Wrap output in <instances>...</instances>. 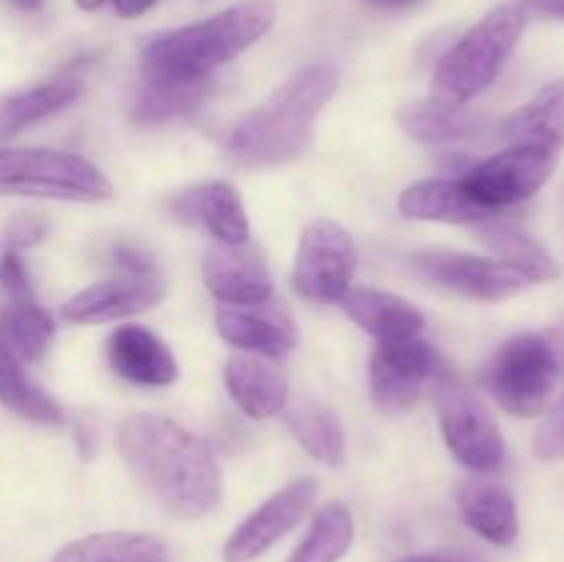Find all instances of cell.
I'll return each mask as SVG.
<instances>
[{
	"mask_svg": "<svg viewBox=\"0 0 564 562\" xmlns=\"http://www.w3.org/2000/svg\"><path fill=\"white\" fill-rule=\"evenodd\" d=\"M119 452L143 488L176 518H202L224 494L220 466L204 439L165 417L138 413L119 422Z\"/></svg>",
	"mask_w": 564,
	"mask_h": 562,
	"instance_id": "1",
	"label": "cell"
},
{
	"mask_svg": "<svg viewBox=\"0 0 564 562\" xmlns=\"http://www.w3.org/2000/svg\"><path fill=\"white\" fill-rule=\"evenodd\" d=\"M339 75L330 64H312L281 83L259 108L242 116L226 138V152L242 165H279L301 158L314 121L334 99Z\"/></svg>",
	"mask_w": 564,
	"mask_h": 562,
	"instance_id": "2",
	"label": "cell"
},
{
	"mask_svg": "<svg viewBox=\"0 0 564 562\" xmlns=\"http://www.w3.org/2000/svg\"><path fill=\"white\" fill-rule=\"evenodd\" d=\"M275 22L273 0H246L204 22L160 33L141 50L149 83H202L257 44Z\"/></svg>",
	"mask_w": 564,
	"mask_h": 562,
	"instance_id": "3",
	"label": "cell"
},
{
	"mask_svg": "<svg viewBox=\"0 0 564 562\" xmlns=\"http://www.w3.org/2000/svg\"><path fill=\"white\" fill-rule=\"evenodd\" d=\"M482 383L512 417L549 413L564 397V325L507 339L490 356Z\"/></svg>",
	"mask_w": 564,
	"mask_h": 562,
	"instance_id": "4",
	"label": "cell"
},
{
	"mask_svg": "<svg viewBox=\"0 0 564 562\" xmlns=\"http://www.w3.org/2000/svg\"><path fill=\"white\" fill-rule=\"evenodd\" d=\"M523 28H527L523 6L507 3L488 11L441 58L433 75L430 102L449 110H463V105L488 91L490 83L505 69L512 50L518 47Z\"/></svg>",
	"mask_w": 564,
	"mask_h": 562,
	"instance_id": "5",
	"label": "cell"
},
{
	"mask_svg": "<svg viewBox=\"0 0 564 562\" xmlns=\"http://www.w3.org/2000/svg\"><path fill=\"white\" fill-rule=\"evenodd\" d=\"M0 196L94 204L113 196V185L80 154L58 149H0Z\"/></svg>",
	"mask_w": 564,
	"mask_h": 562,
	"instance_id": "6",
	"label": "cell"
},
{
	"mask_svg": "<svg viewBox=\"0 0 564 562\" xmlns=\"http://www.w3.org/2000/svg\"><path fill=\"white\" fill-rule=\"evenodd\" d=\"M435 400L441 433L457 463L477 474L496 472L505 461V439L482 400L457 383L446 369L435 375Z\"/></svg>",
	"mask_w": 564,
	"mask_h": 562,
	"instance_id": "7",
	"label": "cell"
},
{
	"mask_svg": "<svg viewBox=\"0 0 564 562\" xmlns=\"http://www.w3.org/2000/svg\"><path fill=\"white\" fill-rule=\"evenodd\" d=\"M358 270V246L336 220H312L303 229L295 253L292 284L314 303H339L352 290Z\"/></svg>",
	"mask_w": 564,
	"mask_h": 562,
	"instance_id": "8",
	"label": "cell"
},
{
	"mask_svg": "<svg viewBox=\"0 0 564 562\" xmlns=\"http://www.w3.org/2000/svg\"><path fill=\"white\" fill-rule=\"evenodd\" d=\"M556 169V154L543 149L510 147L499 154H490L482 163L471 165L460 176V185L494 213L529 202Z\"/></svg>",
	"mask_w": 564,
	"mask_h": 562,
	"instance_id": "9",
	"label": "cell"
},
{
	"mask_svg": "<svg viewBox=\"0 0 564 562\" xmlns=\"http://www.w3.org/2000/svg\"><path fill=\"white\" fill-rule=\"evenodd\" d=\"M441 372V358L424 339L380 345L369 361V391L380 411L405 413L419 395Z\"/></svg>",
	"mask_w": 564,
	"mask_h": 562,
	"instance_id": "10",
	"label": "cell"
},
{
	"mask_svg": "<svg viewBox=\"0 0 564 562\" xmlns=\"http://www.w3.org/2000/svg\"><path fill=\"white\" fill-rule=\"evenodd\" d=\"M411 259L419 275L474 301H505L532 284L510 264L499 259L474 257V253L424 251Z\"/></svg>",
	"mask_w": 564,
	"mask_h": 562,
	"instance_id": "11",
	"label": "cell"
},
{
	"mask_svg": "<svg viewBox=\"0 0 564 562\" xmlns=\"http://www.w3.org/2000/svg\"><path fill=\"white\" fill-rule=\"evenodd\" d=\"M314 499H317V483L312 477L295 479L281 488L264 505H259L246 521L237 523L224 545V562H253L257 556H262L270 545L279 543L308 516Z\"/></svg>",
	"mask_w": 564,
	"mask_h": 562,
	"instance_id": "12",
	"label": "cell"
},
{
	"mask_svg": "<svg viewBox=\"0 0 564 562\" xmlns=\"http://www.w3.org/2000/svg\"><path fill=\"white\" fill-rule=\"evenodd\" d=\"M165 298V281L154 273H119L108 281L86 287L61 306V317L77 325L113 323L149 312Z\"/></svg>",
	"mask_w": 564,
	"mask_h": 562,
	"instance_id": "13",
	"label": "cell"
},
{
	"mask_svg": "<svg viewBox=\"0 0 564 562\" xmlns=\"http://www.w3.org/2000/svg\"><path fill=\"white\" fill-rule=\"evenodd\" d=\"M215 328L220 339L240 353L275 358L297 345L295 317L275 298L253 306H220L215 314Z\"/></svg>",
	"mask_w": 564,
	"mask_h": 562,
	"instance_id": "14",
	"label": "cell"
},
{
	"mask_svg": "<svg viewBox=\"0 0 564 562\" xmlns=\"http://www.w3.org/2000/svg\"><path fill=\"white\" fill-rule=\"evenodd\" d=\"M204 284L224 306H253L273 298V275L248 242L218 246L204 253Z\"/></svg>",
	"mask_w": 564,
	"mask_h": 562,
	"instance_id": "15",
	"label": "cell"
},
{
	"mask_svg": "<svg viewBox=\"0 0 564 562\" xmlns=\"http://www.w3.org/2000/svg\"><path fill=\"white\" fill-rule=\"evenodd\" d=\"M108 364L119 378L138 386H171L180 378V364L160 336L143 325H119L108 336Z\"/></svg>",
	"mask_w": 564,
	"mask_h": 562,
	"instance_id": "16",
	"label": "cell"
},
{
	"mask_svg": "<svg viewBox=\"0 0 564 562\" xmlns=\"http://www.w3.org/2000/svg\"><path fill=\"white\" fill-rule=\"evenodd\" d=\"M226 389L246 417L270 419L284 411L290 383L286 375L257 353H235L224 367Z\"/></svg>",
	"mask_w": 564,
	"mask_h": 562,
	"instance_id": "17",
	"label": "cell"
},
{
	"mask_svg": "<svg viewBox=\"0 0 564 562\" xmlns=\"http://www.w3.org/2000/svg\"><path fill=\"white\" fill-rule=\"evenodd\" d=\"M339 303L347 317L369 336H375L380 345L416 339L424 331V314L411 301L391 295V292L361 287V290L347 292Z\"/></svg>",
	"mask_w": 564,
	"mask_h": 562,
	"instance_id": "18",
	"label": "cell"
},
{
	"mask_svg": "<svg viewBox=\"0 0 564 562\" xmlns=\"http://www.w3.org/2000/svg\"><path fill=\"white\" fill-rule=\"evenodd\" d=\"M174 209L180 218L202 224L215 240L226 246H242L251 237L246 207L235 187L226 182H207V185L182 193L174 202Z\"/></svg>",
	"mask_w": 564,
	"mask_h": 562,
	"instance_id": "19",
	"label": "cell"
},
{
	"mask_svg": "<svg viewBox=\"0 0 564 562\" xmlns=\"http://www.w3.org/2000/svg\"><path fill=\"white\" fill-rule=\"evenodd\" d=\"M400 213L416 220H438V224H485L496 220L499 213L479 204L460 180H422L400 193Z\"/></svg>",
	"mask_w": 564,
	"mask_h": 562,
	"instance_id": "20",
	"label": "cell"
},
{
	"mask_svg": "<svg viewBox=\"0 0 564 562\" xmlns=\"http://www.w3.org/2000/svg\"><path fill=\"white\" fill-rule=\"evenodd\" d=\"M501 136L510 147L560 152L564 147V80L549 83L523 108L507 116L501 121Z\"/></svg>",
	"mask_w": 564,
	"mask_h": 562,
	"instance_id": "21",
	"label": "cell"
},
{
	"mask_svg": "<svg viewBox=\"0 0 564 562\" xmlns=\"http://www.w3.org/2000/svg\"><path fill=\"white\" fill-rule=\"evenodd\" d=\"M460 516L479 538L494 545H512L518 538V505L507 485L474 479L460 490Z\"/></svg>",
	"mask_w": 564,
	"mask_h": 562,
	"instance_id": "22",
	"label": "cell"
},
{
	"mask_svg": "<svg viewBox=\"0 0 564 562\" xmlns=\"http://www.w3.org/2000/svg\"><path fill=\"white\" fill-rule=\"evenodd\" d=\"M50 562H171V549L149 532H97L61 545Z\"/></svg>",
	"mask_w": 564,
	"mask_h": 562,
	"instance_id": "23",
	"label": "cell"
},
{
	"mask_svg": "<svg viewBox=\"0 0 564 562\" xmlns=\"http://www.w3.org/2000/svg\"><path fill=\"white\" fill-rule=\"evenodd\" d=\"M477 235L494 251V257L499 262L516 268L532 284H538V281H554L560 275V268L551 259V253L518 224H510V220L501 218L485 220V224H477Z\"/></svg>",
	"mask_w": 564,
	"mask_h": 562,
	"instance_id": "24",
	"label": "cell"
},
{
	"mask_svg": "<svg viewBox=\"0 0 564 562\" xmlns=\"http://www.w3.org/2000/svg\"><path fill=\"white\" fill-rule=\"evenodd\" d=\"M77 97H80V83L72 77H58V80H47L42 86L3 99L0 102V138L17 136L25 127L69 108Z\"/></svg>",
	"mask_w": 564,
	"mask_h": 562,
	"instance_id": "25",
	"label": "cell"
},
{
	"mask_svg": "<svg viewBox=\"0 0 564 562\" xmlns=\"http://www.w3.org/2000/svg\"><path fill=\"white\" fill-rule=\"evenodd\" d=\"M0 402L20 417L31 419V422H64V411H61L58 402L22 372V361L9 350L3 336H0Z\"/></svg>",
	"mask_w": 564,
	"mask_h": 562,
	"instance_id": "26",
	"label": "cell"
},
{
	"mask_svg": "<svg viewBox=\"0 0 564 562\" xmlns=\"http://www.w3.org/2000/svg\"><path fill=\"white\" fill-rule=\"evenodd\" d=\"M213 91V80L202 83H149L143 80L132 102V121L165 125L196 110Z\"/></svg>",
	"mask_w": 564,
	"mask_h": 562,
	"instance_id": "27",
	"label": "cell"
},
{
	"mask_svg": "<svg viewBox=\"0 0 564 562\" xmlns=\"http://www.w3.org/2000/svg\"><path fill=\"white\" fill-rule=\"evenodd\" d=\"M397 119H400V127L408 136L424 143H457L482 136V121L477 116L441 108V105L433 102L405 105Z\"/></svg>",
	"mask_w": 564,
	"mask_h": 562,
	"instance_id": "28",
	"label": "cell"
},
{
	"mask_svg": "<svg viewBox=\"0 0 564 562\" xmlns=\"http://www.w3.org/2000/svg\"><path fill=\"white\" fill-rule=\"evenodd\" d=\"M356 523L345 505H325L314 516L312 529L286 562H339L350 551Z\"/></svg>",
	"mask_w": 564,
	"mask_h": 562,
	"instance_id": "29",
	"label": "cell"
},
{
	"mask_svg": "<svg viewBox=\"0 0 564 562\" xmlns=\"http://www.w3.org/2000/svg\"><path fill=\"white\" fill-rule=\"evenodd\" d=\"M290 430L297 444L325 466H341L345 461V430L339 417L325 406H303L290 413Z\"/></svg>",
	"mask_w": 564,
	"mask_h": 562,
	"instance_id": "30",
	"label": "cell"
},
{
	"mask_svg": "<svg viewBox=\"0 0 564 562\" xmlns=\"http://www.w3.org/2000/svg\"><path fill=\"white\" fill-rule=\"evenodd\" d=\"M55 323L36 301L9 303L0 314V336L20 361H36L47 350Z\"/></svg>",
	"mask_w": 564,
	"mask_h": 562,
	"instance_id": "31",
	"label": "cell"
},
{
	"mask_svg": "<svg viewBox=\"0 0 564 562\" xmlns=\"http://www.w3.org/2000/svg\"><path fill=\"white\" fill-rule=\"evenodd\" d=\"M532 450L540 461H564V397L538 428Z\"/></svg>",
	"mask_w": 564,
	"mask_h": 562,
	"instance_id": "32",
	"label": "cell"
},
{
	"mask_svg": "<svg viewBox=\"0 0 564 562\" xmlns=\"http://www.w3.org/2000/svg\"><path fill=\"white\" fill-rule=\"evenodd\" d=\"M0 287L9 295V303L20 301H36L31 287V275H28L25 264H22L20 253L3 251L0 253Z\"/></svg>",
	"mask_w": 564,
	"mask_h": 562,
	"instance_id": "33",
	"label": "cell"
},
{
	"mask_svg": "<svg viewBox=\"0 0 564 562\" xmlns=\"http://www.w3.org/2000/svg\"><path fill=\"white\" fill-rule=\"evenodd\" d=\"M44 235V220H39L36 215H17L9 226L3 229V242L6 251H20V248L33 246V242L42 240Z\"/></svg>",
	"mask_w": 564,
	"mask_h": 562,
	"instance_id": "34",
	"label": "cell"
},
{
	"mask_svg": "<svg viewBox=\"0 0 564 562\" xmlns=\"http://www.w3.org/2000/svg\"><path fill=\"white\" fill-rule=\"evenodd\" d=\"M397 562H482L477 554L471 551H460V549H441V551H427V554H411L402 556Z\"/></svg>",
	"mask_w": 564,
	"mask_h": 562,
	"instance_id": "35",
	"label": "cell"
},
{
	"mask_svg": "<svg viewBox=\"0 0 564 562\" xmlns=\"http://www.w3.org/2000/svg\"><path fill=\"white\" fill-rule=\"evenodd\" d=\"M116 9V14L119 17H127V20H135V17L147 14L149 9H152L158 0H110Z\"/></svg>",
	"mask_w": 564,
	"mask_h": 562,
	"instance_id": "36",
	"label": "cell"
},
{
	"mask_svg": "<svg viewBox=\"0 0 564 562\" xmlns=\"http://www.w3.org/2000/svg\"><path fill=\"white\" fill-rule=\"evenodd\" d=\"M523 9L538 11L543 17H556L564 20V0H523Z\"/></svg>",
	"mask_w": 564,
	"mask_h": 562,
	"instance_id": "37",
	"label": "cell"
},
{
	"mask_svg": "<svg viewBox=\"0 0 564 562\" xmlns=\"http://www.w3.org/2000/svg\"><path fill=\"white\" fill-rule=\"evenodd\" d=\"M375 9H405V6H413L416 0H367Z\"/></svg>",
	"mask_w": 564,
	"mask_h": 562,
	"instance_id": "38",
	"label": "cell"
},
{
	"mask_svg": "<svg viewBox=\"0 0 564 562\" xmlns=\"http://www.w3.org/2000/svg\"><path fill=\"white\" fill-rule=\"evenodd\" d=\"M44 0H11V6H17L20 11H39Z\"/></svg>",
	"mask_w": 564,
	"mask_h": 562,
	"instance_id": "39",
	"label": "cell"
},
{
	"mask_svg": "<svg viewBox=\"0 0 564 562\" xmlns=\"http://www.w3.org/2000/svg\"><path fill=\"white\" fill-rule=\"evenodd\" d=\"M75 3L80 6V9L94 11V9H99V6H105V0H75Z\"/></svg>",
	"mask_w": 564,
	"mask_h": 562,
	"instance_id": "40",
	"label": "cell"
}]
</instances>
